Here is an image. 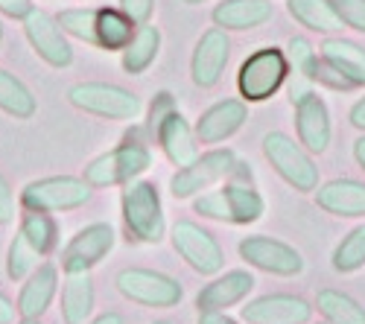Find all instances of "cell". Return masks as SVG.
Instances as JSON below:
<instances>
[{
    "instance_id": "cell-1",
    "label": "cell",
    "mask_w": 365,
    "mask_h": 324,
    "mask_svg": "<svg viewBox=\"0 0 365 324\" xmlns=\"http://www.w3.org/2000/svg\"><path fill=\"white\" fill-rule=\"evenodd\" d=\"M193 211L205 219L231 222V225H252L266 214V202H263L260 190L252 184L249 164L240 161L237 172L220 190H207V193L196 196Z\"/></svg>"
},
{
    "instance_id": "cell-2",
    "label": "cell",
    "mask_w": 365,
    "mask_h": 324,
    "mask_svg": "<svg viewBox=\"0 0 365 324\" xmlns=\"http://www.w3.org/2000/svg\"><path fill=\"white\" fill-rule=\"evenodd\" d=\"M152 167V150L140 140V137H123L114 150L97 155L82 172V179L94 187V190H106V187H117V184H129Z\"/></svg>"
},
{
    "instance_id": "cell-3",
    "label": "cell",
    "mask_w": 365,
    "mask_h": 324,
    "mask_svg": "<svg viewBox=\"0 0 365 324\" xmlns=\"http://www.w3.org/2000/svg\"><path fill=\"white\" fill-rule=\"evenodd\" d=\"M120 214H123V225L129 240L158 246L164 240L167 219H164V204L158 196V187L152 182H129L120 196Z\"/></svg>"
},
{
    "instance_id": "cell-4",
    "label": "cell",
    "mask_w": 365,
    "mask_h": 324,
    "mask_svg": "<svg viewBox=\"0 0 365 324\" xmlns=\"http://www.w3.org/2000/svg\"><path fill=\"white\" fill-rule=\"evenodd\" d=\"M289 76V58L281 47H257L237 73V91L246 103H266Z\"/></svg>"
},
{
    "instance_id": "cell-5",
    "label": "cell",
    "mask_w": 365,
    "mask_h": 324,
    "mask_svg": "<svg viewBox=\"0 0 365 324\" xmlns=\"http://www.w3.org/2000/svg\"><path fill=\"white\" fill-rule=\"evenodd\" d=\"M68 103L103 120H138L143 103L135 91L111 82H76L68 88Z\"/></svg>"
},
{
    "instance_id": "cell-6",
    "label": "cell",
    "mask_w": 365,
    "mask_h": 324,
    "mask_svg": "<svg viewBox=\"0 0 365 324\" xmlns=\"http://www.w3.org/2000/svg\"><path fill=\"white\" fill-rule=\"evenodd\" d=\"M263 155L281 179L298 193H313L319 187V167L301 143H295L287 132L263 135Z\"/></svg>"
},
{
    "instance_id": "cell-7",
    "label": "cell",
    "mask_w": 365,
    "mask_h": 324,
    "mask_svg": "<svg viewBox=\"0 0 365 324\" xmlns=\"http://www.w3.org/2000/svg\"><path fill=\"white\" fill-rule=\"evenodd\" d=\"M91 193H94V187L85 179H76V175H47V179L29 182L21 190V208L44 214L76 211L91 202Z\"/></svg>"
},
{
    "instance_id": "cell-8",
    "label": "cell",
    "mask_w": 365,
    "mask_h": 324,
    "mask_svg": "<svg viewBox=\"0 0 365 324\" xmlns=\"http://www.w3.org/2000/svg\"><path fill=\"white\" fill-rule=\"evenodd\" d=\"M237 167H240V158L234 150H210L199 155L190 167L175 169V175L170 179V193L175 199H193L220 182H228L237 172Z\"/></svg>"
},
{
    "instance_id": "cell-9",
    "label": "cell",
    "mask_w": 365,
    "mask_h": 324,
    "mask_svg": "<svg viewBox=\"0 0 365 324\" xmlns=\"http://www.w3.org/2000/svg\"><path fill=\"white\" fill-rule=\"evenodd\" d=\"M117 289L120 296L129 298L132 304L140 307H155L167 310L181 301V283L164 272H152V269H123L117 275Z\"/></svg>"
},
{
    "instance_id": "cell-10",
    "label": "cell",
    "mask_w": 365,
    "mask_h": 324,
    "mask_svg": "<svg viewBox=\"0 0 365 324\" xmlns=\"http://www.w3.org/2000/svg\"><path fill=\"white\" fill-rule=\"evenodd\" d=\"M24 36L29 41V47L36 50V56L41 62H47L50 68H71L73 62V47L68 41V33L58 26L56 15L44 12V9H33L24 21Z\"/></svg>"
},
{
    "instance_id": "cell-11",
    "label": "cell",
    "mask_w": 365,
    "mask_h": 324,
    "mask_svg": "<svg viewBox=\"0 0 365 324\" xmlns=\"http://www.w3.org/2000/svg\"><path fill=\"white\" fill-rule=\"evenodd\" d=\"M170 237H173V249L185 257L187 266L196 269L199 275H217V272H222L225 254H222L220 243L210 237L202 225H196L190 219H178L173 225Z\"/></svg>"
},
{
    "instance_id": "cell-12",
    "label": "cell",
    "mask_w": 365,
    "mask_h": 324,
    "mask_svg": "<svg viewBox=\"0 0 365 324\" xmlns=\"http://www.w3.org/2000/svg\"><path fill=\"white\" fill-rule=\"evenodd\" d=\"M117 243V234L108 222H91L85 228H79L73 237L68 240V246L62 249V269L68 272H91L103 263L111 249Z\"/></svg>"
},
{
    "instance_id": "cell-13",
    "label": "cell",
    "mask_w": 365,
    "mask_h": 324,
    "mask_svg": "<svg viewBox=\"0 0 365 324\" xmlns=\"http://www.w3.org/2000/svg\"><path fill=\"white\" fill-rule=\"evenodd\" d=\"M240 257L246 260L249 266L269 272V275H281V278H292V275L304 272L301 251H295L284 240L266 237V234H255V237L240 240Z\"/></svg>"
},
{
    "instance_id": "cell-14",
    "label": "cell",
    "mask_w": 365,
    "mask_h": 324,
    "mask_svg": "<svg viewBox=\"0 0 365 324\" xmlns=\"http://www.w3.org/2000/svg\"><path fill=\"white\" fill-rule=\"evenodd\" d=\"M231 58V41L225 36V29L214 26L196 41L193 56H190V79L196 88H214Z\"/></svg>"
},
{
    "instance_id": "cell-15",
    "label": "cell",
    "mask_w": 365,
    "mask_h": 324,
    "mask_svg": "<svg viewBox=\"0 0 365 324\" xmlns=\"http://www.w3.org/2000/svg\"><path fill=\"white\" fill-rule=\"evenodd\" d=\"M295 129H298V143L310 155L327 152L330 137H333V126H330L327 103L316 91L295 103Z\"/></svg>"
},
{
    "instance_id": "cell-16",
    "label": "cell",
    "mask_w": 365,
    "mask_h": 324,
    "mask_svg": "<svg viewBox=\"0 0 365 324\" xmlns=\"http://www.w3.org/2000/svg\"><path fill=\"white\" fill-rule=\"evenodd\" d=\"M310 315L313 307L298 296H287V292L255 298L242 307V321L249 324H307Z\"/></svg>"
},
{
    "instance_id": "cell-17",
    "label": "cell",
    "mask_w": 365,
    "mask_h": 324,
    "mask_svg": "<svg viewBox=\"0 0 365 324\" xmlns=\"http://www.w3.org/2000/svg\"><path fill=\"white\" fill-rule=\"evenodd\" d=\"M249 120V108L246 100H220L207 111H202V117L196 120V137L199 143H222L228 137H234Z\"/></svg>"
},
{
    "instance_id": "cell-18",
    "label": "cell",
    "mask_w": 365,
    "mask_h": 324,
    "mask_svg": "<svg viewBox=\"0 0 365 324\" xmlns=\"http://www.w3.org/2000/svg\"><path fill=\"white\" fill-rule=\"evenodd\" d=\"M158 146L164 150L167 161L173 167H190L196 158H199V137H196V129L187 123V117L181 114L178 108L167 117V120L161 123L158 135H155Z\"/></svg>"
},
{
    "instance_id": "cell-19",
    "label": "cell",
    "mask_w": 365,
    "mask_h": 324,
    "mask_svg": "<svg viewBox=\"0 0 365 324\" xmlns=\"http://www.w3.org/2000/svg\"><path fill=\"white\" fill-rule=\"evenodd\" d=\"M58 292V269L53 263H41L26 275L21 292H18V315L21 318H41Z\"/></svg>"
},
{
    "instance_id": "cell-20",
    "label": "cell",
    "mask_w": 365,
    "mask_h": 324,
    "mask_svg": "<svg viewBox=\"0 0 365 324\" xmlns=\"http://www.w3.org/2000/svg\"><path fill=\"white\" fill-rule=\"evenodd\" d=\"M316 204L333 216L359 219V216H365V182L333 179L327 184H319L316 187Z\"/></svg>"
},
{
    "instance_id": "cell-21",
    "label": "cell",
    "mask_w": 365,
    "mask_h": 324,
    "mask_svg": "<svg viewBox=\"0 0 365 324\" xmlns=\"http://www.w3.org/2000/svg\"><path fill=\"white\" fill-rule=\"evenodd\" d=\"M275 6L272 0H222L214 6L210 18L220 29H234V33H246V29H257L266 21H272Z\"/></svg>"
},
{
    "instance_id": "cell-22",
    "label": "cell",
    "mask_w": 365,
    "mask_h": 324,
    "mask_svg": "<svg viewBox=\"0 0 365 324\" xmlns=\"http://www.w3.org/2000/svg\"><path fill=\"white\" fill-rule=\"evenodd\" d=\"M255 289V275L246 269H231L222 278L210 281L199 296H196V307L202 310H228L234 304H240L242 298Z\"/></svg>"
},
{
    "instance_id": "cell-23",
    "label": "cell",
    "mask_w": 365,
    "mask_h": 324,
    "mask_svg": "<svg viewBox=\"0 0 365 324\" xmlns=\"http://www.w3.org/2000/svg\"><path fill=\"white\" fill-rule=\"evenodd\" d=\"M322 58L336 68L354 88H365V47L362 44L330 36L322 41Z\"/></svg>"
},
{
    "instance_id": "cell-24",
    "label": "cell",
    "mask_w": 365,
    "mask_h": 324,
    "mask_svg": "<svg viewBox=\"0 0 365 324\" xmlns=\"http://www.w3.org/2000/svg\"><path fill=\"white\" fill-rule=\"evenodd\" d=\"M94 278L91 272H68V281L62 286V318L65 324H88L94 313Z\"/></svg>"
},
{
    "instance_id": "cell-25",
    "label": "cell",
    "mask_w": 365,
    "mask_h": 324,
    "mask_svg": "<svg viewBox=\"0 0 365 324\" xmlns=\"http://www.w3.org/2000/svg\"><path fill=\"white\" fill-rule=\"evenodd\" d=\"M161 53V29L155 23H138L132 41L123 47V56H120V65L129 76H140L152 68V62Z\"/></svg>"
},
{
    "instance_id": "cell-26",
    "label": "cell",
    "mask_w": 365,
    "mask_h": 324,
    "mask_svg": "<svg viewBox=\"0 0 365 324\" xmlns=\"http://www.w3.org/2000/svg\"><path fill=\"white\" fill-rule=\"evenodd\" d=\"M138 23L120 9V6H97V26H94V36H97V47L100 50H120L132 41Z\"/></svg>"
},
{
    "instance_id": "cell-27",
    "label": "cell",
    "mask_w": 365,
    "mask_h": 324,
    "mask_svg": "<svg viewBox=\"0 0 365 324\" xmlns=\"http://www.w3.org/2000/svg\"><path fill=\"white\" fill-rule=\"evenodd\" d=\"M287 12L301 23L313 29V33L333 36L342 29V21L333 9V0H287Z\"/></svg>"
},
{
    "instance_id": "cell-28",
    "label": "cell",
    "mask_w": 365,
    "mask_h": 324,
    "mask_svg": "<svg viewBox=\"0 0 365 324\" xmlns=\"http://www.w3.org/2000/svg\"><path fill=\"white\" fill-rule=\"evenodd\" d=\"M0 111L15 117V120H29L38 111L33 91L6 68H0Z\"/></svg>"
},
{
    "instance_id": "cell-29",
    "label": "cell",
    "mask_w": 365,
    "mask_h": 324,
    "mask_svg": "<svg viewBox=\"0 0 365 324\" xmlns=\"http://www.w3.org/2000/svg\"><path fill=\"white\" fill-rule=\"evenodd\" d=\"M316 307L327 324H365V307L339 289H322Z\"/></svg>"
},
{
    "instance_id": "cell-30",
    "label": "cell",
    "mask_w": 365,
    "mask_h": 324,
    "mask_svg": "<svg viewBox=\"0 0 365 324\" xmlns=\"http://www.w3.org/2000/svg\"><path fill=\"white\" fill-rule=\"evenodd\" d=\"M18 231L41 257H47L58 243V225H56L53 214H44V211H24Z\"/></svg>"
},
{
    "instance_id": "cell-31",
    "label": "cell",
    "mask_w": 365,
    "mask_h": 324,
    "mask_svg": "<svg viewBox=\"0 0 365 324\" xmlns=\"http://www.w3.org/2000/svg\"><path fill=\"white\" fill-rule=\"evenodd\" d=\"M58 26L65 29L71 38H79L91 47H97V36H94V26H97V6H71L62 9L56 15Z\"/></svg>"
},
{
    "instance_id": "cell-32",
    "label": "cell",
    "mask_w": 365,
    "mask_h": 324,
    "mask_svg": "<svg viewBox=\"0 0 365 324\" xmlns=\"http://www.w3.org/2000/svg\"><path fill=\"white\" fill-rule=\"evenodd\" d=\"M365 266V225H356L333 251V269L351 275Z\"/></svg>"
},
{
    "instance_id": "cell-33",
    "label": "cell",
    "mask_w": 365,
    "mask_h": 324,
    "mask_svg": "<svg viewBox=\"0 0 365 324\" xmlns=\"http://www.w3.org/2000/svg\"><path fill=\"white\" fill-rule=\"evenodd\" d=\"M41 254L26 243V237L18 231L15 237H12V243H9V251H6V275L12 278V281H24L29 272L36 269V260H38Z\"/></svg>"
},
{
    "instance_id": "cell-34",
    "label": "cell",
    "mask_w": 365,
    "mask_h": 324,
    "mask_svg": "<svg viewBox=\"0 0 365 324\" xmlns=\"http://www.w3.org/2000/svg\"><path fill=\"white\" fill-rule=\"evenodd\" d=\"M287 58H289V68L295 70V76H304L313 82V70H316V62H319V53L316 47L304 38V36H292L289 44H287Z\"/></svg>"
},
{
    "instance_id": "cell-35",
    "label": "cell",
    "mask_w": 365,
    "mask_h": 324,
    "mask_svg": "<svg viewBox=\"0 0 365 324\" xmlns=\"http://www.w3.org/2000/svg\"><path fill=\"white\" fill-rule=\"evenodd\" d=\"M175 111V97L170 94V91H158L155 94V100H152V105H149V117H146V132L155 137L158 135V129H161V123L167 120V117Z\"/></svg>"
},
{
    "instance_id": "cell-36",
    "label": "cell",
    "mask_w": 365,
    "mask_h": 324,
    "mask_svg": "<svg viewBox=\"0 0 365 324\" xmlns=\"http://www.w3.org/2000/svg\"><path fill=\"white\" fill-rule=\"evenodd\" d=\"M333 9H336L342 26H351L365 36V0H333Z\"/></svg>"
},
{
    "instance_id": "cell-37",
    "label": "cell",
    "mask_w": 365,
    "mask_h": 324,
    "mask_svg": "<svg viewBox=\"0 0 365 324\" xmlns=\"http://www.w3.org/2000/svg\"><path fill=\"white\" fill-rule=\"evenodd\" d=\"M120 9H123L135 23H149L152 9H155V0H120Z\"/></svg>"
},
{
    "instance_id": "cell-38",
    "label": "cell",
    "mask_w": 365,
    "mask_h": 324,
    "mask_svg": "<svg viewBox=\"0 0 365 324\" xmlns=\"http://www.w3.org/2000/svg\"><path fill=\"white\" fill-rule=\"evenodd\" d=\"M15 222V193L6 182V175L0 172V225Z\"/></svg>"
},
{
    "instance_id": "cell-39",
    "label": "cell",
    "mask_w": 365,
    "mask_h": 324,
    "mask_svg": "<svg viewBox=\"0 0 365 324\" xmlns=\"http://www.w3.org/2000/svg\"><path fill=\"white\" fill-rule=\"evenodd\" d=\"M33 9H36L33 0H0V15H6L12 21H24Z\"/></svg>"
},
{
    "instance_id": "cell-40",
    "label": "cell",
    "mask_w": 365,
    "mask_h": 324,
    "mask_svg": "<svg viewBox=\"0 0 365 324\" xmlns=\"http://www.w3.org/2000/svg\"><path fill=\"white\" fill-rule=\"evenodd\" d=\"M199 324H240V321H234L222 310H202L199 313Z\"/></svg>"
},
{
    "instance_id": "cell-41",
    "label": "cell",
    "mask_w": 365,
    "mask_h": 324,
    "mask_svg": "<svg viewBox=\"0 0 365 324\" xmlns=\"http://www.w3.org/2000/svg\"><path fill=\"white\" fill-rule=\"evenodd\" d=\"M348 117H351V126H354V129L365 132V97L351 105V114H348Z\"/></svg>"
},
{
    "instance_id": "cell-42",
    "label": "cell",
    "mask_w": 365,
    "mask_h": 324,
    "mask_svg": "<svg viewBox=\"0 0 365 324\" xmlns=\"http://www.w3.org/2000/svg\"><path fill=\"white\" fill-rule=\"evenodd\" d=\"M15 313H18V307L0 292V324H12L15 321Z\"/></svg>"
},
{
    "instance_id": "cell-43",
    "label": "cell",
    "mask_w": 365,
    "mask_h": 324,
    "mask_svg": "<svg viewBox=\"0 0 365 324\" xmlns=\"http://www.w3.org/2000/svg\"><path fill=\"white\" fill-rule=\"evenodd\" d=\"M88 324H126V321H123V315H120V313H114V310H111V313L97 315L94 321H88Z\"/></svg>"
},
{
    "instance_id": "cell-44",
    "label": "cell",
    "mask_w": 365,
    "mask_h": 324,
    "mask_svg": "<svg viewBox=\"0 0 365 324\" xmlns=\"http://www.w3.org/2000/svg\"><path fill=\"white\" fill-rule=\"evenodd\" d=\"M354 158H356V164L365 169V135L354 140Z\"/></svg>"
},
{
    "instance_id": "cell-45",
    "label": "cell",
    "mask_w": 365,
    "mask_h": 324,
    "mask_svg": "<svg viewBox=\"0 0 365 324\" xmlns=\"http://www.w3.org/2000/svg\"><path fill=\"white\" fill-rule=\"evenodd\" d=\"M18 324H41V321H38V318H21Z\"/></svg>"
},
{
    "instance_id": "cell-46",
    "label": "cell",
    "mask_w": 365,
    "mask_h": 324,
    "mask_svg": "<svg viewBox=\"0 0 365 324\" xmlns=\"http://www.w3.org/2000/svg\"><path fill=\"white\" fill-rule=\"evenodd\" d=\"M187 6H199V4H207V0H185Z\"/></svg>"
},
{
    "instance_id": "cell-47",
    "label": "cell",
    "mask_w": 365,
    "mask_h": 324,
    "mask_svg": "<svg viewBox=\"0 0 365 324\" xmlns=\"http://www.w3.org/2000/svg\"><path fill=\"white\" fill-rule=\"evenodd\" d=\"M0 41H4V23H0Z\"/></svg>"
},
{
    "instance_id": "cell-48",
    "label": "cell",
    "mask_w": 365,
    "mask_h": 324,
    "mask_svg": "<svg viewBox=\"0 0 365 324\" xmlns=\"http://www.w3.org/2000/svg\"><path fill=\"white\" fill-rule=\"evenodd\" d=\"M152 324H173V321H152Z\"/></svg>"
}]
</instances>
